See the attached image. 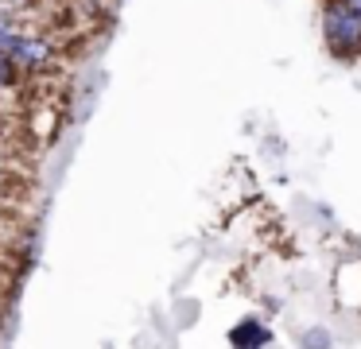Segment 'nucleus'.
Here are the masks:
<instances>
[{
  "mask_svg": "<svg viewBox=\"0 0 361 349\" xmlns=\"http://www.w3.org/2000/svg\"><path fill=\"white\" fill-rule=\"evenodd\" d=\"M326 43L334 47L338 54H350L361 47V12L353 4H334L326 12Z\"/></svg>",
  "mask_w": 361,
  "mask_h": 349,
  "instance_id": "f257e3e1",
  "label": "nucleus"
},
{
  "mask_svg": "<svg viewBox=\"0 0 361 349\" xmlns=\"http://www.w3.org/2000/svg\"><path fill=\"white\" fill-rule=\"evenodd\" d=\"M4 54H8L12 62H24V66H43L47 62V43L43 39H24V35H12L8 43H4Z\"/></svg>",
  "mask_w": 361,
  "mask_h": 349,
  "instance_id": "f03ea898",
  "label": "nucleus"
},
{
  "mask_svg": "<svg viewBox=\"0 0 361 349\" xmlns=\"http://www.w3.org/2000/svg\"><path fill=\"white\" fill-rule=\"evenodd\" d=\"M8 74H12V59L0 51V85H8Z\"/></svg>",
  "mask_w": 361,
  "mask_h": 349,
  "instance_id": "7ed1b4c3",
  "label": "nucleus"
},
{
  "mask_svg": "<svg viewBox=\"0 0 361 349\" xmlns=\"http://www.w3.org/2000/svg\"><path fill=\"white\" fill-rule=\"evenodd\" d=\"M12 35H16V31H12V23L4 20V16H0V51H4V43H8Z\"/></svg>",
  "mask_w": 361,
  "mask_h": 349,
  "instance_id": "20e7f679",
  "label": "nucleus"
},
{
  "mask_svg": "<svg viewBox=\"0 0 361 349\" xmlns=\"http://www.w3.org/2000/svg\"><path fill=\"white\" fill-rule=\"evenodd\" d=\"M345 4H353V8H357V12H361V0H345Z\"/></svg>",
  "mask_w": 361,
  "mask_h": 349,
  "instance_id": "39448f33",
  "label": "nucleus"
}]
</instances>
